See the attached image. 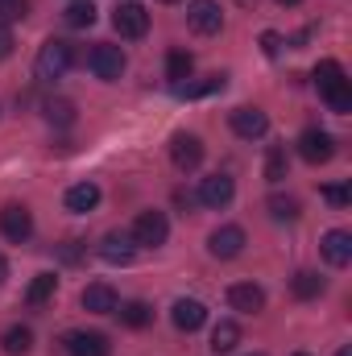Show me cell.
<instances>
[{
	"mask_svg": "<svg viewBox=\"0 0 352 356\" xmlns=\"http://www.w3.org/2000/svg\"><path fill=\"white\" fill-rule=\"evenodd\" d=\"M315 88L328 99L332 112H340V116L352 112V83H349V75H344V67H340L336 58H323V63L315 67Z\"/></svg>",
	"mask_w": 352,
	"mask_h": 356,
	"instance_id": "6da1fadb",
	"label": "cell"
},
{
	"mask_svg": "<svg viewBox=\"0 0 352 356\" xmlns=\"http://www.w3.org/2000/svg\"><path fill=\"white\" fill-rule=\"evenodd\" d=\"M71 63H75V50H71V42H63V38H50V42L38 50L33 75H38L42 83H54V79H63V75L71 71Z\"/></svg>",
	"mask_w": 352,
	"mask_h": 356,
	"instance_id": "7a4b0ae2",
	"label": "cell"
},
{
	"mask_svg": "<svg viewBox=\"0 0 352 356\" xmlns=\"http://www.w3.org/2000/svg\"><path fill=\"white\" fill-rule=\"evenodd\" d=\"M129 236H133L137 249H158V245H166V236H170V220H166V211H141V216L133 220Z\"/></svg>",
	"mask_w": 352,
	"mask_h": 356,
	"instance_id": "3957f363",
	"label": "cell"
},
{
	"mask_svg": "<svg viewBox=\"0 0 352 356\" xmlns=\"http://www.w3.org/2000/svg\"><path fill=\"white\" fill-rule=\"evenodd\" d=\"M88 67H91V75H95V79L116 83V79L125 75V54H120V46L99 42V46H91V50H88Z\"/></svg>",
	"mask_w": 352,
	"mask_h": 356,
	"instance_id": "277c9868",
	"label": "cell"
},
{
	"mask_svg": "<svg viewBox=\"0 0 352 356\" xmlns=\"http://www.w3.org/2000/svg\"><path fill=\"white\" fill-rule=\"evenodd\" d=\"M186 25H191L199 38H211V33L224 29V13H220L216 0H191V4H186Z\"/></svg>",
	"mask_w": 352,
	"mask_h": 356,
	"instance_id": "5b68a950",
	"label": "cell"
},
{
	"mask_svg": "<svg viewBox=\"0 0 352 356\" xmlns=\"http://www.w3.org/2000/svg\"><path fill=\"white\" fill-rule=\"evenodd\" d=\"M298 158L311 162V166L332 162V158H336V141H332V133H323V129H303V137H298Z\"/></svg>",
	"mask_w": 352,
	"mask_h": 356,
	"instance_id": "8992f818",
	"label": "cell"
},
{
	"mask_svg": "<svg viewBox=\"0 0 352 356\" xmlns=\"http://www.w3.org/2000/svg\"><path fill=\"white\" fill-rule=\"evenodd\" d=\"M0 236L13 241V245H25V241L33 236V216H29V207H21V203L0 207Z\"/></svg>",
	"mask_w": 352,
	"mask_h": 356,
	"instance_id": "52a82bcc",
	"label": "cell"
},
{
	"mask_svg": "<svg viewBox=\"0 0 352 356\" xmlns=\"http://www.w3.org/2000/svg\"><path fill=\"white\" fill-rule=\"evenodd\" d=\"M232 195H237V182L228 175H211L199 182V191H195V203H203V207H211V211H220V207H228L232 203Z\"/></svg>",
	"mask_w": 352,
	"mask_h": 356,
	"instance_id": "ba28073f",
	"label": "cell"
},
{
	"mask_svg": "<svg viewBox=\"0 0 352 356\" xmlns=\"http://www.w3.org/2000/svg\"><path fill=\"white\" fill-rule=\"evenodd\" d=\"M63 353L67 356H108L112 353V344H108V336L104 332H67L63 336Z\"/></svg>",
	"mask_w": 352,
	"mask_h": 356,
	"instance_id": "9c48e42d",
	"label": "cell"
},
{
	"mask_svg": "<svg viewBox=\"0 0 352 356\" xmlns=\"http://www.w3.org/2000/svg\"><path fill=\"white\" fill-rule=\"evenodd\" d=\"M241 249H245V228H237V224H224V228H216V232L207 236V253L220 257V261L241 257Z\"/></svg>",
	"mask_w": 352,
	"mask_h": 356,
	"instance_id": "30bf717a",
	"label": "cell"
},
{
	"mask_svg": "<svg viewBox=\"0 0 352 356\" xmlns=\"http://www.w3.org/2000/svg\"><path fill=\"white\" fill-rule=\"evenodd\" d=\"M170 158H175V166L182 170V175L199 170V162H203V141H199L195 133H175V141H170Z\"/></svg>",
	"mask_w": 352,
	"mask_h": 356,
	"instance_id": "8fae6325",
	"label": "cell"
},
{
	"mask_svg": "<svg viewBox=\"0 0 352 356\" xmlns=\"http://www.w3.org/2000/svg\"><path fill=\"white\" fill-rule=\"evenodd\" d=\"M112 25H116V33L120 38H145V29H150V13L141 8V4H120L116 13H112Z\"/></svg>",
	"mask_w": 352,
	"mask_h": 356,
	"instance_id": "7c38bea8",
	"label": "cell"
},
{
	"mask_svg": "<svg viewBox=\"0 0 352 356\" xmlns=\"http://www.w3.org/2000/svg\"><path fill=\"white\" fill-rule=\"evenodd\" d=\"M228 124H232L237 137L257 141V137H265V129H269V116H265L262 108H237V112L228 116Z\"/></svg>",
	"mask_w": 352,
	"mask_h": 356,
	"instance_id": "4fadbf2b",
	"label": "cell"
},
{
	"mask_svg": "<svg viewBox=\"0 0 352 356\" xmlns=\"http://www.w3.org/2000/svg\"><path fill=\"white\" fill-rule=\"evenodd\" d=\"M319 249H323V257H328V266L344 269L352 261V232L344 228H332V232H323V241H319Z\"/></svg>",
	"mask_w": 352,
	"mask_h": 356,
	"instance_id": "5bb4252c",
	"label": "cell"
},
{
	"mask_svg": "<svg viewBox=\"0 0 352 356\" xmlns=\"http://www.w3.org/2000/svg\"><path fill=\"white\" fill-rule=\"evenodd\" d=\"M228 307L241 315H257L265 307V290L253 282H237V286H228Z\"/></svg>",
	"mask_w": 352,
	"mask_h": 356,
	"instance_id": "9a60e30c",
	"label": "cell"
},
{
	"mask_svg": "<svg viewBox=\"0 0 352 356\" xmlns=\"http://www.w3.org/2000/svg\"><path fill=\"white\" fill-rule=\"evenodd\" d=\"M133 253H137V245H133L129 232H108V236L99 241V257H104L108 266H129Z\"/></svg>",
	"mask_w": 352,
	"mask_h": 356,
	"instance_id": "2e32d148",
	"label": "cell"
},
{
	"mask_svg": "<svg viewBox=\"0 0 352 356\" xmlns=\"http://www.w3.org/2000/svg\"><path fill=\"white\" fill-rule=\"evenodd\" d=\"M79 302H83V311H91V315H116V307H120V298H116V290L108 282H91Z\"/></svg>",
	"mask_w": 352,
	"mask_h": 356,
	"instance_id": "e0dca14e",
	"label": "cell"
},
{
	"mask_svg": "<svg viewBox=\"0 0 352 356\" xmlns=\"http://www.w3.org/2000/svg\"><path fill=\"white\" fill-rule=\"evenodd\" d=\"M170 319H175L178 332H199L207 323V307L199 298H178L175 307H170Z\"/></svg>",
	"mask_w": 352,
	"mask_h": 356,
	"instance_id": "ac0fdd59",
	"label": "cell"
},
{
	"mask_svg": "<svg viewBox=\"0 0 352 356\" xmlns=\"http://www.w3.org/2000/svg\"><path fill=\"white\" fill-rule=\"evenodd\" d=\"M95 203H99V186H95V182H75V186L67 191V211H75V216L95 211Z\"/></svg>",
	"mask_w": 352,
	"mask_h": 356,
	"instance_id": "d6986e66",
	"label": "cell"
},
{
	"mask_svg": "<svg viewBox=\"0 0 352 356\" xmlns=\"http://www.w3.org/2000/svg\"><path fill=\"white\" fill-rule=\"evenodd\" d=\"M290 290H294V298H319V294L328 290V282H323L315 269H298V273L290 277Z\"/></svg>",
	"mask_w": 352,
	"mask_h": 356,
	"instance_id": "ffe728a7",
	"label": "cell"
},
{
	"mask_svg": "<svg viewBox=\"0 0 352 356\" xmlns=\"http://www.w3.org/2000/svg\"><path fill=\"white\" fill-rule=\"evenodd\" d=\"M237 344H241V327H237L232 319H220V323L211 327V353L224 356V353H232Z\"/></svg>",
	"mask_w": 352,
	"mask_h": 356,
	"instance_id": "44dd1931",
	"label": "cell"
},
{
	"mask_svg": "<svg viewBox=\"0 0 352 356\" xmlns=\"http://www.w3.org/2000/svg\"><path fill=\"white\" fill-rule=\"evenodd\" d=\"M290 175V158H286V145H269L265 149V182H282V178Z\"/></svg>",
	"mask_w": 352,
	"mask_h": 356,
	"instance_id": "7402d4cb",
	"label": "cell"
},
{
	"mask_svg": "<svg viewBox=\"0 0 352 356\" xmlns=\"http://www.w3.org/2000/svg\"><path fill=\"white\" fill-rule=\"evenodd\" d=\"M54 290H58V277H54V273H38V277L29 282V290H25V302H29V307H42V302L54 298Z\"/></svg>",
	"mask_w": 352,
	"mask_h": 356,
	"instance_id": "603a6c76",
	"label": "cell"
},
{
	"mask_svg": "<svg viewBox=\"0 0 352 356\" xmlns=\"http://www.w3.org/2000/svg\"><path fill=\"white\" fill-rule=\"evenodd\" d=\"M191 71H195V58H191L186 50H170V54H166V79H170L175 88L191 79Z\"/></svg>",
	"mask_w": 352,
	"mask_h": 356,
	"instance_id": "cb8c5ba5",
	"label": "cell"
},
{
	"mask_svg": "<svg viewBox=\"0 0 352 356\" xmlns=\"http://www.w3.org/2000/svg\"><path fill=\"white\" fill-rule=\"evenodd\" d=\"M42 112H46V120H50L54 129H71V124H75V104H71V99H46Z\"/></svg>",
	"mask_w": 352,
	"mask_h": 356,
	"instance_id": "d4e9b609",
	"label": "cell"
},
{
	"mask_svg": "<svg viewBox=\"0 0 352 356\" xmlns=\"http://www.w3.org/2000/svg\"><path fill=\"white\" fill-rule=\"evenodd\" d=\"M63 21H67L71 29H88V25H95V4H91V0H75V4H67Z\"/></svg>",
	"mask_w": 352,
	"mask_h": 356,
	"instance_id": "484cf974",
	"label": "cell"
},
{
	"mask_svg": "<svg viewBox=\"0 0 352 356\" xmlns=\"http://www.w3.org/2000/svg\"><path fill=\"white\" fill-rule=\"evenodd\" d=\"M298 199L294 195H269V216L273 220H282V224H290V220H298Z\"/></svg>",
	"mask_w": 352,
	"mask_h": 356,
	"instance_id": "4316f807",
	"label": "cell"
},
{
	"mask_svg": "<svg viewBox=\"0 0 352 356\" xmlns=\"http://www.w3.org/2000/svg\"><path fill=\"white\" fill-rule=\"evenodd\" d=\"M29 348H33V332L29 327H8L4 332V353L8 356H25Z\"/></svg>",
	"mask_w": 352,
	"mask_h": 356,
	"instance_id": "83f0119b",
	"label": "cell"
},
{
	"mask_svg": "<svg viewBox=\"0 0 352 356\" xmlns=\"http://www.w3.org/2000/svg\"><path fill=\"white\" fill-rule=\"evenodd\" d=\"M116 315H120V323H129V327H145V323L154 319V311H150L145 302H120Z\"/></svg>",
	"mask_w": 352,
	"mask_h": 356,
	"instance_id": "f1b7e54d",
	"label": "cell"
},
{
	"mask_svg": "<svg viewBox=\"0 0 352 356\" xmlns=\"http://www.w3.org/2000/svg\"><path fill=\"white\" fill-rule=\"evenodd\" d=\"M29 13V0H0V25H13Z\"/></svg>",
	"mask_w": 352,
	"mask_h": 356,
	"instance_id": "f546056e",
	"label": "cell"
},
{
	"mask_svg": "<svg viewBox=\"0 0 352 356\" xmlns=\"http://www.w3.org/2000/svg\"><path fill=\"white\" fill-rule=\"evenodd\" d=\"M323 199H328L332 207H349L352 191H349V186H340V182H332V186H323Z\"/></svg>",
	"mask_w": 352,
	"mask_h": 356,
	"instance_id": "4dcf8cb0",
	"label": "cell"
},
{
	"mask_svg": "<svg viewBox=\"0 0 352 356\" xmlns=\"http://www.w3.org/2000/svg\"><path fill=\"white\" fill-rule=\"evenodd\" d=\"M13 46H17V42H13V29H8V25H0V58H8V54H13Z\"/></svg>",
	"mask_w": 352,
	"mask_h": 356,
	"instance_id": "1f68e13d",
	"label": "cell"
},
{
	"mask_svg": "<svg viewBox=\"0 0 352 356\" xmlns=\"http://www.w3.org/2000/svg\"><path fill=\"white\" fill-rule=\"evenodd\" d=\"M262 46H265V54L273 58V54L282 50V38H278V33H265V38H262Z\"/></svg>",
	"mask_w": 352,
	"mask_h": 356,
	"instance_id": "d6a6232c",
	"label": "cell"
},
{
	"mask_svg": "<svg viewBox=\"0 0 352 356\" xmlns=\"http://www.w3.org/2000/svg\"><path fill=\"white\" fill-rule=\"evenodd\" d=\"M4 277H8V261L0 257V286H4Z\"/></svg>",
	"mask_w": 352,
	"mask_h": 356,
	"instance_id": "836d02e7",
	"label": "cell"
},
{
	"mask_svg": "<svg viewBox=\"0 0 352 356\" xmlns=\"http://www.w3.org/2000/svg\"><path fill=\"white\" fill-rule=\"evenodd\" d=\"M273 4H286V8H294V4H303V0H273Z\"/></svg>",
	"mask_w": 352,
	"mask_h": 356,
	"instance_id": "e575fe53",
	"label": "cell"
},
{
	"mask_svg": "<svg viewBox=\"0 0 352 356\" xmlns=\"http://www.w3.org/2000/svg\"><path fill=\"white\" fill-rule=\"evenodd\" d=\"M336 356H352V348H336Z\"/></svg>",
	"mask_w": 352,
	"mask_h": 356,
	"instance_id": "d590c367",
	"label": "cell"
},
{
	"mask_svg": "<svg viewBox=\"0 0 352 356\" xmlns=\"http://www.w3.org/2000/svg\"><path fill=\"white\" fill-rule=\"evenodd\" d=\"M237 4H245V8H249V4H253V0H237Z\"/></svg>",
	"mask_w": 352,
	"mask_h": 356,
	"instance_id": "8d00e7d4",
	"label": "cell"
},
{
	"mask_svg": "<svg viewBox=\"0 0 352 356\" xmlns=\"http://www.w3.org/2000/svg\"><path fill=\"white\" fill-rule=\"evenodd\" d=\"M162 4H175V0H162Z\"/></svg>",
	"mask_w": 352,
	"mask_h": 356,
	"instance_id": "74e56055",
	"label": "cell"
},
{
	"mask_svg": "<svg viewBox=\"0 0 352 356\" xmlns=\"http://www.w3.org/2000/svg\"><path fill=\"white\" fill-rule=\"evenodd\" d=\"M294 356H307V353H294Z\"/></svg>",
	"mask_w": 352,
	"mask_h": 356,
	"instance_id": "f35d334b",
	"label": "cell"
},
{
	"mask_svg": "<svg viewBox=\"0 0 352 356\" xmlns=\"http://www.w3.org/2000/svg\"><path fill=\"white\" fill-rule=\"evenodd\" d=\"M253 356H262V353H253Z\"/></svg>",
	"mask_w": 352,
	"mask_h": 356,
	"instance_id": "ab89813d",
	"label": "cell"
}]
</instances>
